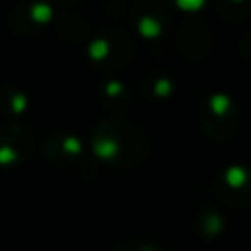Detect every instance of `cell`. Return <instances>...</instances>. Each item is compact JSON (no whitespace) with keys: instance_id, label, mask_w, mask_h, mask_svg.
Instances as JSON below:
<instances>
[{"instance_id":"3957f363","label":"cell","mask_w":251,"mask_h":251,"mask_svg":"<svg viewBox=\"0 0 251 251\" xmlns=\"http://www.w3.org/2000/svg\"><path fill=\"white\" fill-rule=\"evenodd\" d=\"M25 94L16 86V84H4L0 88V114L18 120L20 114L25 110Z\"/></svg>"},{"instance_id":"6da1fadb","label":"cell","mask_w":251,"mask_h":251,"mask_svg":"<svg viewBox=\"0 0 251 251\" xmlns=\"http://www.w3.org/2000/svg\"><path fill=\"white\" fill-rule=\"evenodd\" d=\"M33 151V135L25 126H6L0 129V167H16Z\"/></svg>"},{"instance_id":"7a4b0ae2","label":"cell","mask_w":251,"mask_h":251,"mask_svg":"<svg viewBox=\"0 0 251 251\" xmlns=\"http://www.w3.org/2000/svg\"><path fill=\"white\" fill-rule=\"evenodd\" d=\"M49 16H51V10L45 4L25 2L16 6L8 14V27L18 35H31L47 24Z\"/></svg>"}]
</instances>
